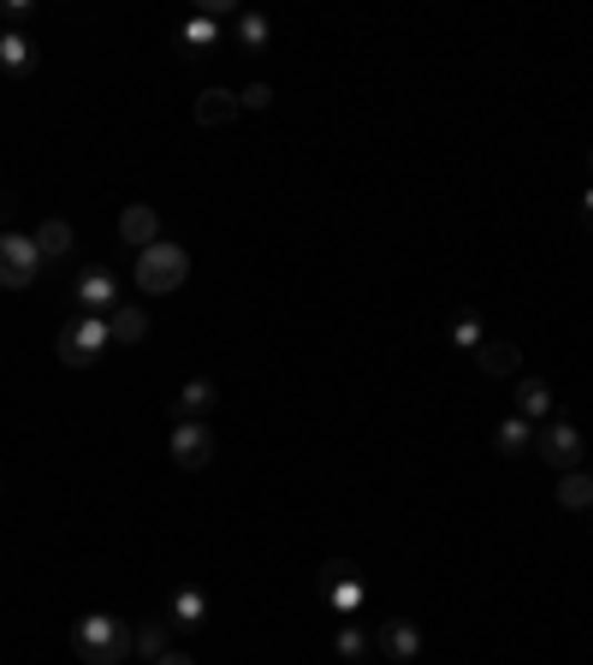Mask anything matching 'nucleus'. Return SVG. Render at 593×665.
<instances>
[{
  "label": "nucleus",
  "mask_w": 593,
  "mask_h": 665,
  "mask_svg": "<svg viewBox=\"0 0 593 665\" xmlns=\"http://www.w3.org/2000/svg\"><path fill=\"white\" fill-rule=\"evenodd\" d=\"M72 654H78L83 665H125V659H131V629H125V618H113V612H90V618H78Z\"/></svg>",
  "instance_id": "obj_1"
},
{
  "label": "nucleus",
  "mask_w": 593,
  "mask_h": 665,
  "mask_svg": "<svg viewBox=\"0 0 593 665\" xmlns=\"http://www.w3.org/2000/svg\"><path fill=\"white\" fill-rule=\"evenodd\" d=\"M30 60H37V48H30V37H19V30H7V37H0V72L24 78V72H30Z\"/></svg>",
  "instance_id": "obj_20"
},
{
  "label": "nucleus",
  "mask_w": 593,
  "mask_h": 665,
  "mask_svg": "<svg viewBox=\"0 0 593 665\" xmlns=\"http://www.w3.org/2000/svg\"><path fill=\"white\" fill-rule=\"evenodd\" d=\"M190 280V250L184 244H149V250H137V285H143L149 298H167V292H179V285Z\"/></svg>",
  "instance_id": "obj_2"
},
{
  "label": "nucleus",
  "mask_w": 593,
  "mask_h": 665,
  "mask_svg": "<svg viewBox=\"0 0 593 665\" xmlns=\"http://www.w3.org/2000/svg\"><path fill=\"white\" fill-rule=\"evenodd\" d=\"M516 416L522 422H552V386L546 381H516Z\"/></svg>",
  "instance_id": "obj_14"
},
{
  "label": "nucleus",
  "mask_w": 593,
  "mask_h": 665,
  "mask_svg": "<svg viewBox=\"0 0 593 665\" xmlns=\"http://www.w3.org/2000/svg\"><path fill=\"white\" fill-rule=\"evenodd\" d=\"M475 369L486 374V381H511V374L522 369V351L511 345V339H486V345L475 351Z\"/></svg>",
  "instance_id": "obj_11"
},
{
  "label": "nucleus",
  "mask_w": 593,
  "mask_h": 665,
  "mask_svg": "<svg viewBox=\"0 0 593 665\" xmlns=\"http://www.w3.org/2000/svg\"><path fill=\"white\" fill-rule=\"evenodd\" d=\"M167 624H172V629H202V624H208V594H202V588H172Z\"/></svg>",
  "instance_id": "obj_12"
},
{
  "label": "nucleus",
  "mask_w": 593,
  "mask_h": 665,
  "mask_svg": "<svg viewBox=\"0 0 593 665\" xmlns=\"http://www.w3.org/2000/svg\"><path fill=\"white\" fill-rule=\"evenodd\" d=\"M37 268H42L37 238L0 232V285H7V292H24V285H37Z\"/></svg>",
  "instance_id": "obj_5"
},
{
  "label": "nucleus",
  "mask_w": 593,
  "mask_h": 665,
  "mask_svg": "<svg viewBox=\"0 0 593 665\" xmlns=\"http://www.w3.org/2000/svg\"><path fill=\"white\" fill-rule=\"evenodd\" d=\"M108 351V315H72L60 328V363L66 369H90Z\"/></svg>",
  "instance_id": "obj_3"
},
{
  "label": "nucleus",
  "mask_w": 593,
  "mask_h": 665,
  "mask_svg": "<svg viewBox=\"0 0 593 665\" xmlns=\"http://www.w3.org/2000/svg\"><path fill=\"white\" fill-rule=\"evenodd\" d=\"M582 214L593 220V184H587V191H582Z\"/></svg>",
  "instance_id": "obj_28"
},
{
  "label": "nucleus",
  "mask_w": 593,
  "mask_h": 665,
  "mask_svg": "<svg viewBox=\"0 0 593 665\" xmlns=\"http://www.w3.org/2000/svg\"><path fill=\"white\" fill-rule=\"evenodd\" d=\"M587 475H593V470H587Z\"/></svg>",
  "instance_id": "obj_29"
},
{
  "label": "nucleus",
  "mask_w": 593,
  "mask_h": 665,
  "mask_svg": "<svg viewBox=\"0 0 593 665\" xmlns=\"http://www.w3.org/2000/svg\"><path fill=\"white\" fill-rule=\"evenodd\" d=\"M37 250H42V262H66L72 255V244H78V232H72V220H42L37 232Z\"/></svg>",
  "instance_id": "obj_13"
},
{
  "label": "nucleus",
  "mask_w": 593,
  "mask_h": 665,
  "mask_svg": "<svg viewBox=\"0 0 593 665\" xmlns=\"http://www.w3.org/2000/svg\"><path fill=\"white\" fill-rule=\"evenodd\" d=\"M238 101H243V108H255V113H261V108H273V90H268V83H250V90H243Z\"/></svg>",
  "instance_id": "obj_26"
},
{
  "label": "nucleus",
  "mask_w": 593,
  "mask_h": 665,
  "mask_svg": "<svg viewBox=\"0 0 593 665\" xmlns=\"http://www.w3.org/2000/svg\"><path fill=\"white\" fill-rule=\"evenodd\" d=\"M214 37H220L214 19H202V12H197V19L184 24V54H208V48H214Z\"/></svg>",
  "instance_id": "obj_23"
},
{
  "label": "nucleus",
  "mask_w": 593,
  "mask_h": 665,
  "mask_svg": "<svg viewBox=\"0 0 593 665\" xmlns=\"http://www.w3.org/2000/svg\"><path fill=\"white\" fill-rule=\"evenodd\" d=\"M493 452H499V457H522V452H534V422L504 416L499 429H493Z\"/></svg>",
  "instance_id": "obj_16"
},
{
  "label": "nucleus",
  "mask_w": 593,
  "mask_h": 665,
  "mask_svg": "<svg viewBox=\"0 0 593 665\" xmlns=\"http://www.w3.org/2000/svg\"><path fill=\"white\" fill-rule=\"evenodd\" d=\"M167 647H172V624H161V618H149L143 629H131V654H143L149 665L161 659Z\"/></svg>",
  "instance_id": "obj_19"
},
{
  "label": "nucleus",
  "mask_w": 593,
  "mask_h": 665,
  "mask_svg": "<svg viewBox=\"0 0 593 665\" xmlns=\"http://www.w3.org/2000/svg\"><path fill=\"white\" fill-rule=\"evenodd\" d=\"M214 399H220L214 381H190V386L179 392V404H172V416H179V422H202L208 411H214Z\"/></svg>",
  "instance_id": "obj_18"
},
{
  "label": "nucleus",
  "mask_w": 593,
  "mask_h": 665,
  "mask_svg": "<svg viewBox=\"0 0 593 665\" xmlns=\"http://www.w3.org/2000/svg\"><path fill=\"white\" fill-rule=\"evenodd\" d=\"M238 42L250 48V54H261V48L273 42V24L261 19V12H243V19H238Z\"/></svg>",
  "instance_id": "obj_22"
},
{
  "label": "nucleus",
  "mask_w": 593,
  "mask_h": 665,
  "mask_svg": "<svg viewBox=\"0 0 593 665\" xmlns=\"http://www.w3.org/2000/svg\"><path fill=\"white\" fill-rule=\"evenodd\" d=\"M321 594H326V606H333V612H344V618H356L362 601H369V588H362V576H356L351 558H326V565H321Z\"/></svg>",
  "instance_id": "obj_6"
},
{
  "label": "nucleus",
  "mask_w": 593,
  "mask_h": 665,
  "mask_svg": "<svg viewBox=\"0 0 593 665\" xmlns=\"http://www.w3.org/2000/svg\"><path fill=\"white\" fill-rule=\"evenodd\" d=\"M333 647H339V659H362V654H369V629L344 624L339 636H333Z\"/></svg>",
  "instance_id": "obj_25"
},
{
  "label": "nucleus",
  "mask_w": 593,
  "mask_h": 665,
  "mask_svg": "<svg viewBox=\"0 0 593 665\" xmlns=\"http://www.w3.org/2000/svg\"><path fill=\"white\" fill-rule=\"evenodd\" d=\"M154 665H197V659H190V654H179V647H167V654L154 659Z\"/></svg>",
  "instance_id": "obj_27"
},
{
  "label": "nucleus",
  "mask_w": 593,
  "mask_h": 665,
  "mask_svg": "<svg viewBox=\"0 0 593 665\" xmlns=\"http://www.w3.org/2000/svg\"><path fill=\"white\" fill-rule=\"evenodd\" d=\"M557 505H564V511H593V475L570 470L564 482H557Z\"/></svg>",
  "instance_id": "obj_21"
},
{
  "label": "nucleus",
  "mask_w": 593,
  "mask_h": 665,
  "mask_svg": "<svg viewBox=\"0 0 593 665\" xmlns=\"http://www.w3.org/2000/svg\"><path fill=\"white\" fill-rule=\"evenodd\" d=\"M143 333H149V315L137 310V303H119V310L108 315V339H113V345H143Z\"/></svg>",
  "instance_id": "obj_17"
},
{
  "label": "nucleus",
  "mask_w": 593,
  "mask_h": 665,
  "mask_svg": "<svg viewBox=\"0 0 593 665\" xmlns=\"http://www.w3.org/2000/svg\"><path fill=\"white\" fill-rule=\"evenodd\" d=\"M113 292H119V285H113L108 268H90V274L78 280V310H83V315H113V310H119Z\"/></svg>",
  "instance_id": "obj_10"
},
{
  "label": "nucleus",
  "mask_w": 593,
  "mask_h": 665,
  "mask_svg": "<svg viewBox=\"0 0 593 665\" xmlns=\"http://www.w3.org/2000/svg\"><path fill=\"white\" fill-rule=\"evenodd\" d=\"M451 345H463V351H481V345H486V328H481V315H458V328H451Z\"/></svg>",
  "instance_id": "obj_24"
},
{
  "label": "nucleus",
  "mask_w": 593,
  "mask_h": 665,
  "mask_svg": "<svg viewBox=\"0 0 593 665\" xmlns=\"http://www.w3.org/2000/svg\"><path fill=\"white\" fill-rule=\"evenodd\" d=\"M374 647L392 665H410V659H422V629H415L410 618H386V624L374 629Z\"/></svg>",
  "instance_id": "obj_8"
},
{
  "label": "nucleus",
  "mask_w": 593,
  "mask_h": 665,
  "mask_svg": "<svg viewBox=\"0 0 593 665\" xmlns=\"http://www.w3.org/2000/svg\"><path fill=\"white\" fill-rule=\"evenodd\" d=\"M534 452L546 457V464H552L557 475L582 470V429H575V422H564V416L540 422V429H534Z\"/></svg>",
  "instance_id": "obj_4"
},
{
  "label": "nucleus",
  "mask_w": 593,
  "mask_h": 665,
  "mask_svg": "<svg viewBox=\"0 0 593 665\" xmlns=\"http://www.w3.org/2000/svg\"><path fill=\"white\" fill-rule=\"evenodd\" d=\"M172 464L190 470V475L214 464V434H208V422H172Z\"/></svg>",
  "instance_id": "obj_7"
},
{
  "label": "nucleus",
  "mask_w": 593,
  "mask_h": 665,
  "mask_svg": "<svg viewBox=\"0 0 593 665\" xmlns=\"http://www.w3.org/2000/svg\"><path fill=\"white\" fill-rule=\"evenodd\" d=\"M238 113H243V101L232 90H202L197 95V125H232Z\"/></svg>",
  "instance_id": "obj_15"
},
{
  "label": "nucleus",
  "mask_w": 593,
  "mask_h": 665,
  "mask_svg": "<svg viewBox=\"0 0 593 665\" xmlns=\"http://www.w3.org/2000/svg\"><path fill=\"white\" fill-rule=\"evenodd\" d=\"M119 238H125L131 250H149V244H161V214H154L149 202H131V209L119 214Z\"/></svg>",
  "instance_id": "obj_9"
}]
</instances>
